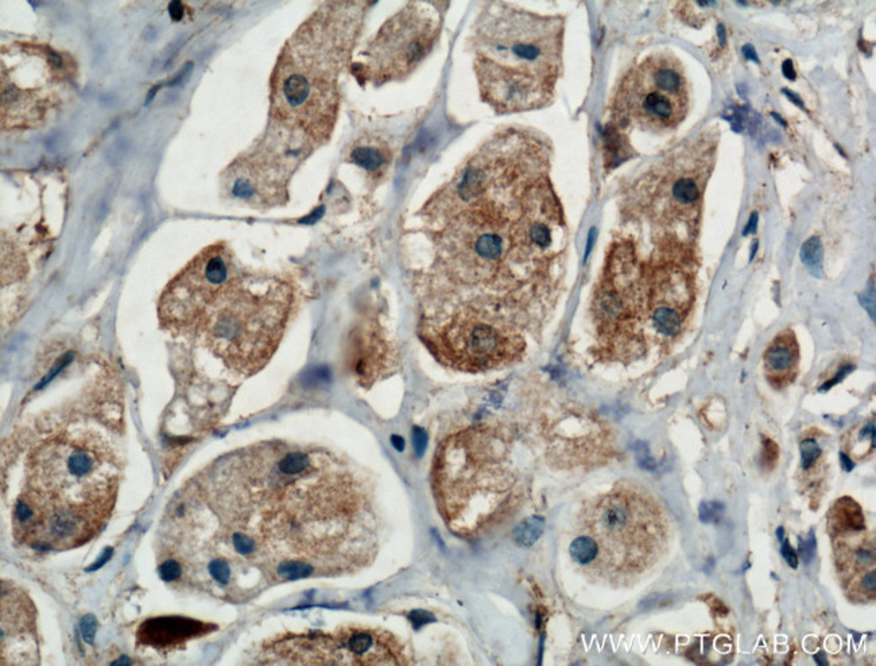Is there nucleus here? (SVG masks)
I'll use <instances>...</instances> for the list:
<instances>
[{
    "label": "nucleus",
    "mask_w": 876,
    "mask_h": 666,
    "mask_svg": "<svg viewBox=\"0 0 876 666\" xmlns=\"http://www.w3.org/2000/svg\"><path fill=\"white\" fill-rule=\"evenodd\" d=\"M526 132L501 137L465 166L430 204L443 224L433 236L434 270L476 294L506 319L542 293L553 261L558 204L548 180V151Z\"/></svg>",
    "instance_id": "f257e3e1"
},
{
    "label": "nucleus",
    "mask_w": 876,
    "mask_h": 666,
    "mask_svg": "<svg viewBox=\"0 0 876 666\" xmlns=\"http://www.w3.org/2000/svg\"><path fill=\"white\" fill-rule=\"evenodd\" d=\"M564 22L489 3L473 36L482 99L499 113L549 106L562 71Z\"/></svg>",
    "instance_id": "f03ea898"
},
{
    "label": "nucleus",
    "mask_w": 876,
    "mask_h": 666,
    "mask_svg": "<svg viewBox=\"0 0 876 666\" xmlns=\"http://www.w3.org/2000/svg\"><path fill=\"white\" fill-rule=\"evenodd\" d=\"M287 42L272 76L278 123L310 142L331 137L339 109L338 78L356 42L361 3H329Z\"/></svg>",
    "instance_id": "7ed1b4c3"
},
{
    "label": "nucleus",
    "mask_w": 876,
    "mask_h": 666,
    "mask_svg": "<svg viewBox=\"0 0 876 666\" xmlns=\"http://www.w3.org/2000/svg\"><path fill=\"white\" fill-rule=\"evenodd\" d=\"M118 475V459L99 433L64 432L43 441L27 462L19 499L33 508L34 520L20 537L29 542L54 521L77 523L95 536L112 508Z\"/></svg>",
    "instance_id": "20e7f679"
},
{
    "label": "nucleus",
    "mask_w": 876,
    "mask_h": 666,
    "mask_svg": "<svg viewBox=\"0 0 876 666\" xmlns=\"http://www.w3.org/2000/svg\"><path fill=\"white\" fill-rule=\"evenodd\" d=\"M291 304L286 282L237 274L216 297L195 332L230 371L250 377L277 351Z\"/></svg>",
    "instance_id": "39448f33"
},
{
    "label": "nucleus",
    "mask_w": 876,
    "mask_h": 666,
    "mask_svg": "<svg viewBox=\"0 0 876 666\" xmlns=\"http://www.w3.org/2000/svg\"><path fill=\"white\" fill-rule=\"evenodd\" d=\"M498 441L489 429L472 428L449 437L437 452L433 491L444 521L460 536L489 527L511 506L515 480Z\"/></svg>",
    "instance_id": "423d86ee"
},
{
    "label": "nucleus",
    "mask_w": 876,
    "mask_h": 666,
    "mask_svg": "<svg viewBox=\"0 0 876 666\" xmlns=\"http://www.w3.org/2000/svg\"><path fill=\"white\" fill-rule=\"evenodd\" d=\"M581 532L597 545L592 571L620 584L639 576L660 558L667 523L651 497L620 488L584 508Z\"/></svg>",
    "instance_id": "0eeeda50"
},
{
    "label": "nucleus",
    "mask_w": 876,
    "mask_h": 666,
    "mask_svg": "<svg viewBox=\"0 0 876 666\" xmlns=\"http://www.w3.org/2000/svg\"><path fill=\"white\" fill-rule=\"evenodd\" d=\"M422 340L452 368L480 373L517 361L526 342L515 326L483 306L459 303L424 321Z\"/></svg>",
    "instance_id": "6e6552de"
},
{
    "label": "nucleus",
    "mask_w": 876,
    "mask_h": 666,
    "mask_svg": "<svg viewBox=\"0 0 876 666\" xmlns=\"http://www.w3.org/2000/svg\"><path fill=\"white\" fill-rule=\"evenodd\" d=\"M688 103V81L680 61L655 53L627 73L612 109L623 126L660 131L677 126L686 115Z\"/></svg>",
    "instance_id": "1a4fd4ad"
},
{
    "label": "nucleus",
    "mask_w": 876,
    "mask_h": 666,
    "mask_svg": "<svg viewBox=\"0 0 876 666\" xmlns=\"http://www.w3.org/2000/svg\"><path fill=\"white\" fill-rule=\"evenodd\" d=\"M436 6L412 1L386 20L354 65L355 74L375 85L408 77L440 36L441 17Z\"/></svg>",
    "instance_id": "9d476101"
},
{
    "label": "nucleus",
    "mask_w": 876,
    "mask_h": 666,
    "mask_svg": "<svg viewBox=\"0 0 876 666\" xmlns=\"http://www.w3.org/2000/svg\"><path fill=\"white\" fill-rule=\"evenodd\" d=\"M237 275L232 255L225 246H211L167 285L158 314L162 326L176 332H195L220 291Z\"/></svg>",
    "instance_id": "9b49d317"
},
{
    "label": "nucleus",
    "mask_w": 876,
    "mask_h": 666,
    "mask_svg": "<svg viewBox=\"0 0 876 666\" xmlns=\"http://www.w3.org/2000/svg\"><path fill=\"white\" fill-rule=\"evenodd\" d=\"M216 630V626L185 616H158L144 620L137 631L138 644L148 648H177Z\"/></svg>",
    "instance_id": "f8f14e48"
},
{
    "label": "nucleus",
    "mask_w": 876,
    "mask_h": 666,
    "mask_svg": "<svg viewBox=\"0 0 876 666\" xmlns=\"http://www.w3.org/2000/svg\"><path fill=\"white\" fill-rule=\"evenodd\" d=\"M798 361V349L793 336L782 335L771 342L765 355V366L769 378L784 382L794 375Z\"/></svg>",
    "instance_id": "ddd939ff"
},
{
    "label": "nucleus",
    "mask_w": 876,
    "mask_h": 666,
    "mask_svg": "<svg viewBox=\"0 0 876 666\" xmlns=\"http://www.w3.org/2000/svg\"><path fill=\"white\" fill-rule=\"evenodd\" d=\"M829 526L837 537L863 530L864 517L860 506L851 498H842L830 511Z\"/></svg>",
    "instance_id": "4468645a"
},
{
    "label": "nucleus",
    "mask_w": 876,
    "mask_h": 666,
    "mask_svg": "<svg viewBox=\"0 0 876 666\" xmlns=\"http://www.w3.org/2000/svg\"><path fill=\"white\" fill-rule=\"evenodd\" d=\"M672 198V204L676 209H686L697 204L701 189L697 180L686 173H676V177L670 183H666Z\"/></svg>",
    "instance_id": "2eb2a0df"
},
{
    "label": "nucleus",
    "mask_w": 876,
    "mask_h": 666,
    "mask_svg": "<svg viewBox=\"0 0 876 666\" xmlns=\"http://www.w3.org/2000/svg\"><path fill=\"white\" fill-rule=\"evenodd\" d=\"M349 160L367 172H379L389 162V154L376 144H359L351 150Z\"/></svg>",
    "instance_id": "dca6fc26"
},
{
    "label": "nucleus",
    "mask_w": 876,
    "mask_h": 666,
    "mask_svg": "<svg viewBox=\"0 0 876 666\" xmlns=\"http://www.w3.org/2000/svg\"><path fill=\"white\" fill-rule=\"evenodd\" d=\"M569 552L576 562L588 567L597 557V545L590 536L583 534L573 541Z\"/></svg>",
    "instance_id": "f3484780"
},
{
    "label": "nucleus",
    "mask_w": 876,
    "mask_h": 666,
    "mask_svg": "<svg viewBox=\"0 0 876 666\" xmlns=\"http://www.w3.org/2000/svg\"><path fill=\"white\" fill-rule=\"evenodd\" d=\"M545 521L539 517H531L517 526L514 539L522 546H531L543 533Z\"/></svg>",
    "instance_id": "a211bd4d"
},
{
    "label": "nucleus",
    "mask_w": 876,
    "mask_h": 666,
    "mask_svg": "<svg viewBox=\"0 0 876 666\" xmlns=\"http://www.w3.org/2000/svg\"><path fill=\"white\" fill-rule=\"evenodd\" d=\"M801 258L809 270L813 271L814 275H820L823 263V244L819 237L813 236L805 242L801 249Z\"/></svg>",
    "instance_id": "6ab92c4d"
},
{
    "label": "nucleus",
    "mask_w": 876,
    "mask_h": 666,
    "mask_svg": "<svg viewBox=\"0 0 876 666\" xmlns=\"http://www.w3.org/2000/svg\"><path fill=\"white\" fill-rule=\"evenodd\" d=\"M208 574L220 585H227L232 580V568L224 558H212L208 562Z\"/></svg>",
    "instance_id": "aec40b11"
},
{
    "label": "nucleus",
    "mask_w": 876,
    "mask_h": 666,
    "mask_svg": "<svg viewBox=\"0 0 876 666\" xmlns=\"http://www.w3.org/2000/svg\"><path fill=\"white\" fill-rule=\"evenodd\" d=\"M821 456V448L817 444V441L814 440H804L801 444V460H802V469H810L816 462L819 460V457Z\"/></svg>",
    "instance_id": "412c9836"
},
{
    "label": "nucleus",
    "mask_w": 876,
    "mask_h": 666,
    "mask_svg": "<svg viewBox=\"0 0 876 666\" xmlns=\"http://www.w3.org/2000/svg\"><path fill=\"white\" fill-rule=\"evenodd\" d=\"M163 581H176L182 575V567L177 560H166L158 568Z\"/></svg>",
    "instance_id": "4be33fe9"
},
{
    "label": "nucleus",
    "mask_w": 876,
    "mask_h": 666,
    "mask_svg": "<svg viewBox=\"0 0 876 666\" xmlns=\"http://www.w3.org/2000/svg\"><path fill=\"white\" fill-rule=\"evenodd\" d=\"M698 513H700V520L702 522H716V521L720 520V517L723 514V506L717 504V502L701 504L700 508H698Z\"/></svg>",
    "instance_id": "5701e85b"
},
{
    "label": "nucleus",
    "mask_w": 876,
    "mask_h": 666,
    "mask_svg": "<svg viewBox=\"0 0 876 666\" xmlns=\"http://www.w3.org/2000/svg\"><path fill=\"white\" fill-rule=\"evenodd\" d=\"M800 553L804 562L809 564L816 555V537L813 532H809L807 537L800 541Z\"/></svg>",
    "instance_id": "b1692460"
},
{
    "label": "nucleus",
    "mask_w": 876,
    "mask_h": 666,
    "mask_svg": "<svg viewBox=\"0 0 876 666\" xmlns=\"http://www.w3.org/2000/svg\"><path fill=\"white\" fill-rule=\"evenodd\" d=\"M80 629H81V634H83L84 641L87 644L92 645L93 641H95V634H96V630H97V620H96V618L93 615H85L83 618V620H81Z\"/></svg>",
    "instance_id": "393cba45"
},
{
    "label": "nucleus",
    "mask_w": 876,
    "mask_h": 666,
    "mask_svg": "<svg viewBox=\"0 0 876 666\" xmlns=\"http://www.w3.org/2000/svg\"><path fill=\"white\" fill-rule=\"evenodd\" d=\"M426 444H428L426 433L424 432L422 429H419V428H415L414 433H412V445H414V450H415L417 456H421L424 453V450L426 448Z\"/></svg>",
    "instance_id": "a878e982"
},
{
    "label": "nucleus",
    "mask_w": 876,
    "mask_h": 666,
    "mask_svg": "<svg viewBox=\"0 0 876 666\" xmlns=\"http://www.w3.org/2000/svg\"><path fill=\"white\" fill-rule=\"evenodd\" d=\"M409 619H410V622H412V626L415 629H419L424 625H428L430 622H434V616L430 612L422 611V610L410 612Z\"/></svg>",
    "instance_id": "bb28decb"
},
{
    "label": "nucleus",
    "mask_w": 876,
    "mask_h": 666,
    "mask_svg": "<svg viewBox=\"0 0 876 666\" xmlns=\"http://www.w3.org/2000/svg\"><path fill=\"white\" fill-rule=\"evenodd\" d=\"M782 556H784V558L786 560V562L788 564V567H790V568L797 569V567H798V557H797L795 550L791 548L790 542L787 540L785 541V542H784V545H782Z\"/></svg>",
    "instance_id": "cd10ccee"
},
{
    "label": "nucleus",
    "mask_w": 876,
    "mask_h": 666,
    "mask_svg": "<svg viewBox=\"0 0 876 666\" xmlns=\"http://www.w3.org/2000/svg\"><path fill=\"white\" fill-rule=\"evenodd\" d=\"M112 553H113L112 548H106L104 552L100 555V557L97 558V561L87 568V572H93V571H97L99 568H102L107 562L108 560L112 557Z\"/></svg>",
    "instance_id": "c85d7f7f"
},
{
    "label": "nucleus",
    "mask_w": 876,
    "mask_h": 666,
    "mask_svg": "<svg viewBox=\"0 0 876 666\" xmlns=\"http://www.w3.org/2000/svg\"><path fill=\"white\" fill-rule=\"evenodd\" d=\"M169 14L174 22H179L183 17V4L179 0L172 1L169 6Z\"/></svg>",
    "instance_id": "c756f323"
},
{
    "label": "nucleus",
    "mask_w": 876,
    "mask_h": 666,
    "mask_svg": "<svg viewBox=\"0 0 876 666\" xmlns=\"http://www.w3.org/2000/svg\"><path fill=\"white\" fill-rule=\"evenodd\" d=\"M777 455H778L777 453V445L772 441L766 440V443H765V459H766L767 464H771V463L775 462Z\"/></svg>",
    "instance_id": "7c9ffc66"
},
{
    "label": "nucleus",
    "mask_w": 876,
    "mask_h": 666,
    "mask_svg": "<svg viewBox=\"0 0 876 666\" xmlns=\"http://www.w3.org/2000/svg\"><path fill=\"white\" fill-rule=\"evenodd\" d=\"M782 69H784V73H785V76H786L787 78H790V80H794V78H795V71L793 69V64H791V61H786V62L784 64Z\"/></svg>",
    "instance_id": "2f4dec72"
},
{
    "label": "nucleus",
    "mask_w": 876,
    "mask_h": 666,
    "mask_svg": "<svg viewBox=\"0 0 876 666\" xmlns=\"http://www.w3.org/2000/svg\"><path fill=\"white\" fill-rule=\"evenodd\" d=\"M756 223H758V215L753 214L751 218H750V221H749V226H747V228L744 231V235H747L749 233H753L755 228H756Z\"/></svg>",
    "instance_id": "473e14b6"
},
{
    "label": "nucleus",
    "mask_w": 876,
    "mask_h": 666,
    "mask_svg": "<svg viewBox=\"0 0 876 666\" xmlns=\"http://www.w3.org/2000/svg\"><path fill=\"white\" fill-rule=\"evenodd\" d=\"M841 462H842V466H844V469H845V471H848V472H849V471H852V469H854V463L851 462V459H849L847 455L841 453Z\"/></svg>",
    "instance_id": "72a5a7b5"
},
{
    "label": "nucleus",
    "mask_w": 876,
    "mask_h": 666,
    "mask_svg": "<svg viewBox=\"0 0 876 666\" xmlns=\"http://www.w3.org/2000/svg\"><path fill=\"white\" fill-rule=\"evenodd\" d=\"M393 444L394 445H395V448H396V450H403V447H405V443H403V438H401V437H396V436H394L393 437Z\"/></svg>",
    "instance_id": "f704fd0d"
},
{
    "label": "nucleus",
    "mask_w": 876,
    "mask_h": 666,
    "mask_svg": "<svg viewBox=\"0 0 876 666\" xmlns=\"http://www.w3.org/2000/svg\"><path fill=\"white\" fill-rule=\"evenodd\" d=\"M823 653H819V654L816 655V661H817L820 665H826V664H828V661H826V660H823Z\"/></svg>",
    "instance_id": "c9c22d12"
},
{
    "label": "nucleus",
    "mask_w": 876,
    "mask_h": 666,
    "mask_svg": "<svg viewBox=\"0 0 876 666\" xmlns=\"http://www.w3.org/2000/svg\"><path fill=\"white\" fill-rule=\"evenodd\" d=\"M777 534H778V540L784 541V536H785L784 527H779V529H778V532H777Z\"/></svg>",
    "instance_id": "e433bc0d"
}]
</instances>
